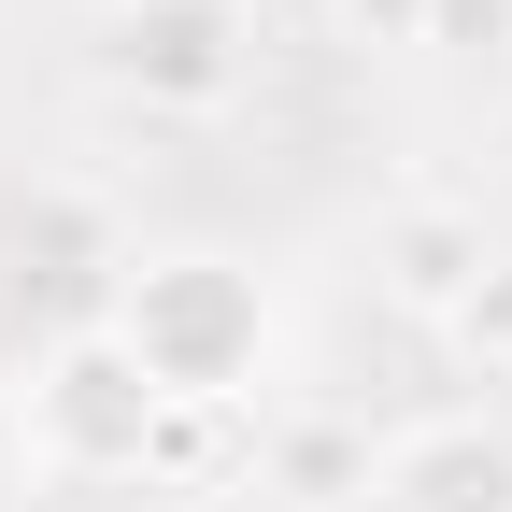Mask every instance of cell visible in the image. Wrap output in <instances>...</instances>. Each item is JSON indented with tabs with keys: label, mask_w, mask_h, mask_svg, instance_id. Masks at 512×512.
I'll use <instances>...</instances> for the list:
<instances>
[{
	"label": "cell",
	"mask_w": 512,
	"mask_h": 512,
	"mask_svg": "<svg viewBox=\"0 0 512 512\" xmlns=\"http://www.w3.org/2000/svg\"><path fill=\"white\" fill-rule=\"evenodd\" d=\"M15 271L57 299V328H100V313H114V271H128V242H100L86 200H43V214L15 228Z\"/></svg>",
	"instance_id": "obj_6"
},
{
	"label": "cell",
	"mask_w": 512,
	"mask_h": 512,
	"mask_svg": "<svg viewBox=\"0 0 512 512\" xmlns=\"http://www.w3.org/2000/svg\"><path fill=\"white\" fill-rule=\"evenodd\" d=\"M498 242H512V228H484L470 200H384V214H370V299H384V313H413V328L441 342V313L484 285V256H498Z\"/></svg>",
	"instance_id": "obj_5"
},
{
	"label": "cell",
	"mask_w": 512,
	"mask_h": 512,
	"mask_svg": "<svg viewBox=\"0 0 512 512\" xmlns=\"http://www.w3.org/2000/svg\"><path fill=\"white\" fill-rule=\"evenodd\" d=\"M342 57H427V0H328Z\"/></svg>",
	"instance_id": "obj_8"
},
{
	"label": "cell",
	"mask_w": 512,
	"mask_h": 512,
	"mask_svg": "<svg viewBox=\"0 0 512 512\" xmlns=\"http://www.w3.org/2000/svg\"><path fill=\"white\" fill-rule=\"evenodd\" d=\"M100 86L171 128L228 114L256 86V0H128V15H100Z\"/></svg>",
	"instance_id": "obj_3"
},
{
	"label": "cell",
	"mask_w": 512,
	"mask_h": 512,
	"mask_svg": "<svg viewBox=\"0 0 512 512\" xmlns=\"http://www.w3.org/2000/svg\"><path fill=\"white\" fill-rule=\"evenodd\" d=\"M15 413H29V470L43 484H143V470L185 456V427H200V413H171L143 384V356L114 328H43Z\"/></svg>",
	"instance_id": "obj_2"
},
{
	"label": "cell",
	"mask_w": 512,
	"mask_h": 512,
	"mask_svg": "<svg viewBox=\"0 0 512 512\" xmlns=\"http://www.w3.org/2000/svg\"><path fill=\"white\" fill-rule=\"evenodd\" d=\"M441 356H456V370H484V384H512V242L484 256V285L441 313Z\"/></svg>",
	"instance_id": "obj_7"
},
{
	"label": "cell",
	"mask_w": 512,
	"mask_h": 512,
	"mask_svg": "<svg viewBox=\"0 0 512 512\" xmlns=\"http://www.w3.org/2000/svg\"><path fill=\"white\" fill-rule=\"evenodd\" d=\"M43 470H29V413H15V384H0V512H29Z\"/></svg>",
	"instance_id": "obj_10"
},
{
	"label": "cell",
	"mask_w": 512,
	"mask_h": 512,
	"mask_svg": "<svg viewBox=\"0 0 512 512\" xmlns=\"http://www.w3.org/2000/svg\"><path fill=\"white\" fill-rule=\"evenodd\" d=\"M370 512H512V413H413L370 441Z\"/></svg>",
	"instance_id": "obj_4"
},
{
	"label": "cell",
	"mask_w": 512,
	"mask_h": 512,
	"mask_svg": "<svg viewBox=\"0 0 512 512\" xmlns=\"http://www.w3.org/2000/svg\"><path fill=\"white\" fill-rule=\"evenodd\" d=\"M100 328L143 356V384L171 413H242L256 384H271V356H285V299L228 242H128Z\"/></svg>",
	"instance_id": "obj_1"
},
{
	"label": "cell",
	"mask_w": 512,
	"mask_h": 512,
	"mask_svg": "<svg viewBox=\"0 0 512 512\" xmlns=\"http://www.w3.org/2000/svg\"><path fill=\"white\" fill-rule=\"evenodd\" d=\"M427 57H498L512 72V0H427Z\"/></svg>",
	"instance_id": "obj_9"
},
{
	"label": "cell",
	"mask_w": 512,
	"mask_h": 512,
	"mask_svg": "<svg viewBox=\"0 0 512 512\" xmlns=\"http://www.w3.org/2000/svg\"><path fill=\"white\" fill-rule=\"evenodd\" d=\"M100 15H128V0H100Z\"/></svg>",
	"instance_id": "obj_11"
}]
</instances>
